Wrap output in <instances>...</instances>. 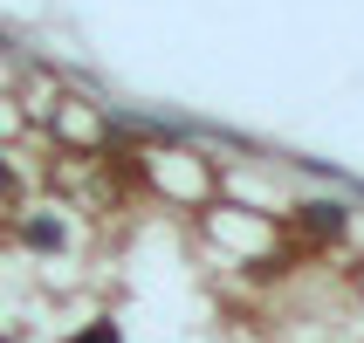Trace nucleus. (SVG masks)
I'll return each instance as SVG.
<instances>
[{"mask_svg":"<svg viewBox=\"0 0 364 343\" xmlns=\"http://www.w3.org/2000/svg\"><path fill=\"white\" fill-rule=\"evenodd\" d=\"M76 343H117V330H110V323H90V330H82Z\"/></svg>","mask_w":364,"mask_h":343,"instance_id":"obj_1","label":"nucleus"}]
</instances>
